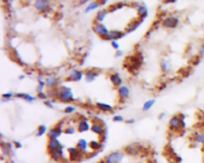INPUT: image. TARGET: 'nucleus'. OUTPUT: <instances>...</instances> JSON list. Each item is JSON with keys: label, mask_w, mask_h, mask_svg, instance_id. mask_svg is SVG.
Wrapping results in <instances>:
<instances>
[{"label": "nucleus", "mask_w": 204, "mask_h": 163, "mask_svg": "<svg viewBox=\"0 0 204 163\" xmlns=\"http://www.w3.org/2000/svg\"><path fill=\"white\" fill-rule=\"evenodd\" d=\"M69 78L73 81H80L83 78V73L78 69H73L70 73Z\"/></svg>", "instance_id": "9b49d317"}, {"label": "nucleus", "mask_w": 204, "mask_h": 163, "mask_svg": "<svg viewBox=\"0 0 204 163\" xmlns=\"http://www.w3.org/2000/svg\"><path fill=\"white\" fill-rule=\"evenodd\" d=\"M63 131H62V127L61 124L57 125L55 127H53L51 129L49 130L48 131V136L50 138H57L61 135Z\"/></svg>", "instance_id": "6e6552de"}, {"label": "nucleus", "mask_w": 204, "mask_h": 163, "mask_svg": "<svg viewBox=\"0 0 204 163\" xmlns=\"http://www.w3.org/2000/svg\"><path fill=\"white\" fill-rule=\"evenodd\" d=\"M169 129L172 131H179L182 130H184L187 127L185 119H182L179 115H175L173 116L169 120Z\"/></svg>", "instance_id": "f257e3e1"}, {"label": "nucleus", "mask_w": 204, "mask_h": 163, "mask_svg": "<svg viewBox=\"0 0 204 163\" xmlns=\"http://www.w3.org/2000/svg\"><path fill=\"white\" fill-rule=\"evenodd\" d=\"M99 73L97 72V71L94 70H88L86 71L85 73V80L88 83H91V82L94 81L96 80V78L98 77Z\"/></svg>", "instance_id": "dca6fc26"}, {"label": "nucleus", "mask_w": 204, "mask_h": 163, "mask_svg": "<svg viewBox=\"0 0 204 163\" xmlns=\"http://www.w3.org/2000/svg\"><path fill=\"white\" fill-rule=\"evenodd\" d=\"M34 7L42 13H47L50 11L49 0H36L34 3Z\"/></svg>", "instance_id": "20e7f679"}, {"label": "nucleus", "mask_w": 204, "mask_h": 163, "mask_svg": "<svg viewBox=\"0 0 204 163\" xmlns=\"http://www.w3.org/2000/svg\"><path fill=\"white\" fill-rule=\"evenodd\" d=\"M126 152H127L128 154H129L130 155H136V154H139V149L138 148L135 146L134 145H130L126 147L125 149Z\"/></svg>", "instance_id": "a878e982"}, {"label": "nucleus", "mask_w": 204, "mask_h": 163, "mask_svg": "<svg viewBox=\"0 0 204 163\" xmlns=\"http://www.w3.org/2000/svg\"><path fill=\"white\" fill-rule=\"evenodd\" d=\"M143 19L142 20H139V21H134V22H132V23H131L129 24V26H128L127 29H126V30H127V32H128V33H131V32L134 31L135 30H136L137 28L139 27V26L141 25V23H142V22H143Z\"/></svg>", "instance_id": "5701e85b"}, {"label": "nucleus", "mask_w": 204, "mask_h": 163, "mask_svg": "<svg viewBox=\"0 0 204 163\" xmlns=\"http://www.w3.org/2000/svg\"><path fill=\"white\" fill-rule=\"evenodd\" d=\"M122 54H123L122 51H118V52L116 53V57H120V56H122Z\"/></svg>", "instance_id": "de8ad7c7"}, {"label": "nucleus", "mask_w": 204, "mask_h": 163, "mask_svg": "<svg viewBox=\"0 0 204 163\" xmlns=\"http://www.w3.org/2000/svg\"><path fill=\"white\" fill-rule=\"evenodd\" d=\"M138 14L139 16L141 17V19H144L148 14V12H147V9L146 8V7L144 6H142V5H139L138 6Z\"/></svg>", "instance_id": "393cba45"}, {"label": "nucleus", "mask_w": 204, "mask_h": 163, "mask_svg": "<svg viewBox=\"0 0 204 163\" xmlns=\"http://www.w3.org/2000/svg\"><path fill=\"white\" fill-rule=\"evenodd\" d=\"M76 108L73 106H69L65 109V113L66 114H71L73 113V111H75Z\"/></svg>", "instance_id": "e433bc0d"}, {"label": "nucleus", "mask_w": 204, "mask_h": 163, "mask_svg": "<svg viewBox=\"0 0 204 163\" xmlns=\"http://www.w3.org/2000/svg\"><path fill=\"white\" fill-rule=\"evenodd\" d=\"M16 96L18 98H20V99H23V100H25L26 101H27V102L29 103L34 102V101H35V100H36L35 97L29 95L27 93H17Z\"/></svg>", "instance_id": "412c9836"}, {"label": "nucleus", "mask_w": 204, "mask_h": 163, "mask_svg": "<svg viewBox=\"0 0 204 163\" xmlns=\"http://www.w3.org/2000/svg\"><path fill=\"white\" fill-rule=\"evenodd\" d=\"M93 31L95 32L96 34L100 36L103 38H105L106 36L109 34V30H108V28L102 23H97L93 27Z\"/></svg>", "instance_id": "0eeeda50"}, {"label": "nucleus", "mask_w": 204, "mask_h": 163, "mask_svg": "<svg viewBox=\"0 0 204 163\" xmlns=\"http://www.w3.org/2000/svg\"><path fill=\"white\" fill-rule=\"evenodd\" d=\"M47 131V127L45 125H41V126H39V129H38V133H37V135L39 136V137H41Z\"/></svg>", "instance_id": "2f4dec72"}, {"label": "nucleus", "mask_w": 204, "mask_h": 163, "mask_svg": "<svg viewBox=\"0 0 204 163\" xmlns=\"http://www.w3.org/2000/svg\"><path fill=\"white\" fill-rule=\"evenodd\" d=\"M58 84V78L55 77H48L45 80V84L48 87H54Z\"/></svg>", "instance_id": "4be33fe9"}, {"label": "nucleus", "mask_w": 204, "mask_h": 163, "mask_svg": "<svg viewBox=\"0 0 204 163\" xmlns=\"http://www.w3.org/2000/svg\"><path fill=\"white\" fill-rule=\"evenodd\" d=\"M89 147L93 150H98L101 148V143H99L98 141H91L89 143Z\"/></svg>", "instance_id": "cd10ccee"}, {"label": "nucleus", "mask_w": 204, "mask_h": 163, "mask_svg": "<svg viewBox=\"0 0 204 163\" xmlns=\"http://www.w3.org/2000/svg\"><path fill=\"white\" fill-rule=\"evenodd\" d=\"M50 155L53 160L56 161H61L64 158V149L58 150V151H54L50 153Z\"/></svg>", "instance_id": "2eb2a0df"}, {"label": "nucleus", "mask_w": 204, "mask_h": 163, "mask_svg": "<svg viewBox=\"0 0 204 163\" xmlns=\"http://www.w3.org/2000/svg\"><path fill=\"white\" fill-rule=\"evenodd\" d=\"M118 94H119V96L121 100H125L127 98L129 97L130 95V91L128 87L125 86V85H122V86L119 87V89H118Z\"/></svg>", "instance_id": "ddd939ff"}, {"label": "nucleus", "mask_w": 204, "mask_h": 163, "mask_svg": "<svg viewBox=\"0 0 204 163\" xmlns=\"http://www.w3.org/2000/svg\"><path fill=\"white\" fill-rule=\"evenodd\" d=\"M163 26L168 29H175L179 25V18L175 16H169L163 21Z\"/></svg>", "instance_id": "7ed1b4c3"}, {"label": "nucleus", "mask_w": 204, "mask_h": 163, "mask_svg": "<svg viewBox=\"0 0 204 163\" xmlns=\"http://www.w3.org/2000/svg\"><path fill=\"white\" fill-rule=\"evenodd\" d=\"M201 59H202V58H201V57H199V56H198L197 57V59H195V61H194V65H199L200 64V62H201Z\"/></svg>", "instance_id": "a19ab883"}, {"label": "nucleus", "mask_w": 204, "mask_h": 163, "mask_svg": "<svg viewBox=\"0 0 204 163\" xmlns=\"http://www.w3.org/2000/svg\"><path fill=\"white\" fill-rule=\"evenodd\" d=\"M38 96H39V98H40V99H42V100H45V99L47 98V95H46V94H45L44 92H39Z\"/></svg>", "instance_id": "ea45409f"}, {"label": "nucleus", "mask_w": 204, "mask_h": 163, "mask_svg": "<svg viewBox=\"0 0 204 163\" xmlns=\"http://www.w3.org/2000/svg\"><path fill=\"white\" fill-rule=\"evenodd\" d=\"M45 81L42 80V79H39V86H38V92H43V89L45 88Z\"/></svg>", "instance_id": "72a5a7b5"}, {"label": "nucleus", "mask_w": 204, "mask_h": 163, "mask_svg": "<svg viewBox=\"0 0 204 163\" xmlns=\"http://www.w3.org/2000/svg\"><path fill=\"white\" fill-rule=\"evenodd\" d=\"M193 140L195 143L204 145V131H199L193 134Z\"/></svg>", "instance_id": "f8f14e48"}, {"label": "nucleus", "mask_w": 204, "mask_h": 163, "mask_svg": "<svg viewBox=\"0 0 204 163\" xmlns=\"http://www.w3.org/2000/svg\"><path fill=\"white\" fill-rule=\"evenodd\" d=\"M177 0H165V3H175Z\"/></svg>", "instance_id": "c03bdc74"}, {"label": "nucleus", "mask_w": 204, "mask_h": 163, "mask_svg": "<svg viewBox=\"0 0 204 163\" xmlns=\"http://www.w3.org/2000/svg\"><path fill=\"white\" fill-rule=\"evenodd\" d=\"M91 131L93 132V133L97 134H99V135H101L104 134V128L102 127L101 125L96 122V123H93V126L91 127Z\"/></svg>", "instance_id": "aec40b11"}, {"label": "nucleus", "mask_w": 204, "mask_h": 163, "mask_svg": "<svg viewBox=\"0 0 204 163\" xmlns=\"http://www.w3.org/2000/svg\"><path fill=\"white\" fill-rule=\"evenodd\" d=\"M20 79H21V80H23V79H24V76H23V75H22V76H20Z\"/></svg>", "instance_id": "09e8293b"}, {"label": "nucleus", "mask_w": 204, "mask_h": 163, "mask_svg": "<svg viewBox=\"0 0 204 163\" xmlns=\"http://www.w3.org/2000/svg\"><path fill=\"white\" fill-rule=\"evenodd\" d=\"M99 7V3H98L97 2H91V3H89V5H88V7H86V9H85V13H88V12L92 11H93V10L97 9V7Z\"/></svg>", "instance_id": "c756f323"}, {"label": "nucleus", "mask_w": 204, "mask_h": 163, "mask_svg": "<svg viewBox=\"0 0 204 163\" xmlns=\"http://www.w3.org/2000/svg\"><path fill=\"white\" fill-rule=\"evenodd\" d=\"M160 67L162 71H163V73H170V71L172 70V63H171L169 61H168V60L163 59L162 61H161Z\"/></svg>", "instance_id": "4468645a"}, {"label": "nucleus", "mask_w": 204, "mask_h": 163, "mask_svg": "<svg viewBox=\"0 0 204 163\" xmlns=\"http://www.w3.org/2000/svg\"><path fill=\"white\" fill-rule=\"evenodd\" d=\"M106 15L107 11H100L97 14V22H99V23L103 22L105 17H106Z\"/></svg>", "instance_id": "7c9ffc66"}, {"label": "nucleus", "mask_w": 204, "mask_h": 163, "mask_svg": "<svg viewBox=\"0 0 204 163\" xmlns=\"http://www.w3.org/2000/svg\"><path fill=\"white\" fill-rule=\"evenodd\" d=\"M2 149L4 154H9L12 150V145L11 143H5L4 146V144L2 143Z\"/></svg>", "instance_id": "c85d7f7f"}, {"label": "nucleus", "mask_w": 204, "mask_h": 163, "mask_svg": "<svg viewBox=\"0 0 204 163\" xmlns=\"http://www.w3.org/2000/svg\"><path fill=\"white\" fill-rule=\"evenodd\" d=\"M127 122L128 123H129V124H132V123L135 122V119H129L127 120Z\"/></svg>", "instance_id": "a18cd8bd"}, {"label": "nucleus", "mask_w": 204, "mask_h": 163, "mask_svg": "<svg viewBox=\"0 0 204 163\" xmlns=\"http://www.w3.org/2000/svg\"><path fill=\"white\" fill-rule=\"evenodd\" d=\"M76 132V130L73 128V127H68V128H66L65 131H64V133L66 134H73Z\"/></svg>", "instance_id": "c9c22d12"}, {"label": "nucleus", "mask_w": 204, "mask_h": 163, "mask_svg": "<svg viewBox=\"0 0 204 163\" xmlns=\"http://www.w3.org/2000/svg\"><path fill=\"white\" fill-rule=\"evenodd\" d=\"M88 146H89V144H88V142H87L85 139H84V138H81V139H79V141L77 142V148H78L81 151L84 152V153L87 152Z\"/></svg>", "instance_id": "a211bd4d"}, {"label": "nucleus", "mask_w": 204, "mask_h": 163, "mask_svg": "<svg viewBox=\"0 0 204 163\" xmlns=\"http://www.w3.org/2000/svg\"><path fill=\"white\" fill-rule=\"evenodd\" d=\"M112 45L115 50H119L120 49V45L117 42V41H112Z\"/></svg>", "instance_id": "58836bf2"}, {"label": "nucleus", "mask_w": 204, "mask_h": 163, "mask_svg": "<svg viewBox=\"0 0 204 163\" xmlns=\"http://www.w3.org/2000/svg\"><path fill=\"white\" fill-rule=\"evenodd\" d=\"M14 144H15L16 148H22V146H23V144L20 142H15Z\"/></svg>", "instance_id": "37998d69"}, {"label": "nucleus", "mask_w": 204, "mask_h": 163, "mask_svg": "<svg viewBox=\"0 0 204 163\" xmlns=\"http://www.w3.org/2000/svg\"><path fill=\"white\" fill-rule=\"evenodd\" d=\"M110 80H111L113 84L115 85V86H117V87L122 86V85H121L123 83L122 78H121V77H120L118 74L112 75L111 77H110Z\"/></svg>", "instance_id": "6ab92c4d"}, {"label": "nucleus", "mask_w": 204, "mask_h": 163, "mask_svg": "<svg viewBox=\"0 0 204 163\" xmlns=\"http://www.w3.org/2000/svg\"><path fill=\"white\" fill-rule=\"evenodd\" d=\"M202 163H204V156L202 157Z\"/></svg>", "instance_id": "8fccbe9b"}, {"label": "nucleus", "mask_w": 204, "mask_h": 163, "mask_svg": "<svg viewBox=\"0 0 204 163\" xmlns=\"http://www.w3.org/2000/svg\"><path fill=\"white\" fill-rule=\"evenodd\" d=\"M52 163H56V162H52Z\"/></svg>", "instance_id": "3c124183"}, {"label": "nucleus", "mask_w": 204, "mask_h": 163, "mask_svg": "<svg viewBox=\"0 0 204 163\" xmlns=\"http://www.w3.org/2000/svg\"><path fill=\"white\" fill-rule=\"evenodd\" d=\"M68 151L70 153V161H77V160H79L81 158V157H82V154H81V150H80L78 148H74V147H71L69 148Z\"/></svg>", "instance_id": "9d476101"}, {"label": "nucleus", "mask_w": 204, "mask_h": 163, "mask_svg": "<svg viewBox=\"0 0 204 163\" xmlns=\"http://www.w3.org/2000/svg\"><path fill=\"white\" fill-rule=\"evenodd\" d=\"M89 129H91L90 124L88 123L87 120H82L79 122V124L77 126V130L79 132L88 131Z\"/></svg>", "instance_id": "f3484780"}, {"label": "nucleus", "mask_w": 204, "mask_h": 163, "mask_svg": "<svg viewBox=\"0 0 204 163\" xmlns=\"http://www.w3.org/2000/svg\"><path fill=\"white\" fill-rule=\"evenodd\" d=\"M63 149V145L57 138H50L48 143V150L49 153L54 151H58Z\"/></svg>", "instance_id": "39448f33"}, {"label": "nucleus", "mask_w": 204, "mask_h": 163, "mask_svg": "<svg viewBox=\"0 0 204 163\" xmlns=\"http://www.w3.org/2000/svg\"><path fill=\"white\" fill-rule=\"evenodd\" d=\"M45 104L47 107H50V108H53V107H54V104H53V103L51 102V101H50V100H45Z\"/></svg>", "instance_id": "79ce46f5"}, {"label": "nucleus", "mask_w": 204, "mask_h": 163, "mask_svg": "<svg viewBox=\"0 0 204 163\" xmlns=\"http://www.w3.org/2000/svg\"><path fill=\"white\" fill-rule=\"evenodd\" d=\"M97 106L100 110L103 111H112L113 110V107L110 105V104H105V103H100V102H97Z\"/></svg>", "instance_id": "b1692460"}, {"label": "nucleus", "mask_w": 204, "mask_h": 163, "mask_svg": "<svg viewBox=\"0 0 204 163\" xmlns=\"http://www.w3.org/2000/svg\"><path fill=\"white\" fill-rule=\"evenodd\" d=\"M113 120L114 122H122V121L125 120V119H124V117L121 116H114Z\"/></svg>", "instance_id": "4c0bfd02"}, {"label": "nucleus", "mask_w": 204, "mask_h": 163, "mask_svg": "<svg viewBox=\"0 0 204 163\" xmlns=\"http://www.w3.org/2000/svg\"><path fill=\"white\" fill-rule=\"evenodd\" d=\"M198 53H198V56H199L201 58H204V39L202 45H200L199 49V52Z\"/></svg>", "instance_id": "f704fd0d"}, {"label": "nucleus", "mask_w": 204, "mask_h": 163, "mask_svg": "<svg viewBox=\"0 0 204 163\" xmlns=\"http://www.w3.org/2000/svg\"><path fill=\"white\" fill-rule=\"evenodd\" d=\"M155 102H156V100H150L146 101L144 104L143 106V111H148L149 109H151L152 107V106L155 104Z\"/></svg>", "instance_id": "bb28decb"}, {"label": "nucleus", "mask_w": 204, "mask_h": 163, "mask_svg": "<svg viewBox=\"0 0 204 163\" xmlns=\"http://www.w3.org/2000/svg\"><path fill=\"white\" fill-rule=\"evenodd\" d=\"M125 35V33H123L119 30H109V34L104 39L106 40H112V41H116L118 39L124 38Z\"/></svg>", "instance_id": "1a4fd4ad"}, {"label": "nucleus", "mask_w": 204, "mask_h": 163, "mask_svg": "<svg viewBox=\"0 0 204 163\" xmlns=\"http://www.w3.org/2000/svg\"><path fill=\"white\" fill-rule=\"evenodd\" d=\"M57 96H58L59 100H61V102L68 103L72 102V101L75 100L74 95H73L72 90L70 89H69V88H66V87L61 89V92L57 95Z\"/></svg>", "instance_id": "f03ea898"}, {"label": "nucleus", "mask_w": 204, "mask_h": 163, "mask_svg": "<svg viewBox=\"0 0 204 163\" xmlns=\"http://www.w3.org/2000/svg\"><path fill=\"white\" fill-rule=\"evenodd\" d=\"M165 116H166L165 113H161L160 115H159V119H163V118H164V117H165Z\"/></svg>", "instance_id": "49530a36"}, {"label": "nucleus", "mask_w": 204, "mask_h": 163, "mask_svg": "<svg viewBox=\"0 0 204 163\" xmlns=\"http://www.w3.org/2000/svg\"><path fill=\"white\" fill-rule=\"evenodd\" d=\"M124 154L120 152H113L109 154L105 158L107 163H120L124 158Z\"/></svg>", "instance_id": "423d86ee"}, {"label": "nucleus", "mask_w": 204, "mask_h": 163, "mask_svg": "<svg viewBox=\"0 0 204 163\" xmlns=\"http://www.w3.org/2000/svg\"><path fill=\"white\" fill-rule=\"evenodd\" d=\"M12 97H13V92H9L4 93V94L2 95V101H8V100H11Z\"/></svg>", "instance_id": "473e14b6"}]
</instances>
